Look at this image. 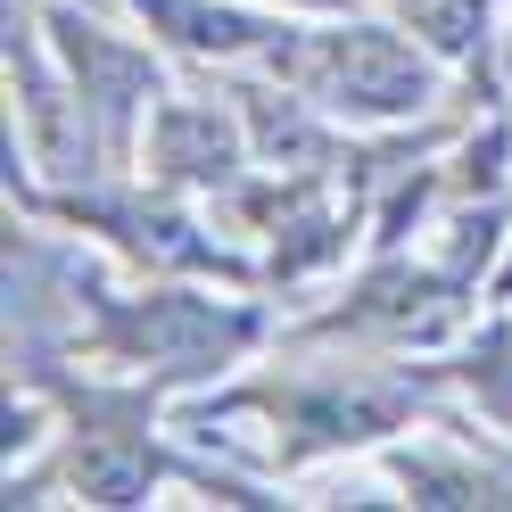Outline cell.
Returning a JSON list of instances; mask_svg holds the SVG:
<instances>
[{
	"instance_id": "cell-2",
	"label": "cell",
	"mask_w": 512,
	"mask_h": 512,
	"mask_svg": "<svg viewBox=\"0 0 512 512\" xmlns=\"http://www.w3.org/2000/svg\"><path fill=\"white\" fill-rule=\"evenodd\" d=\"M133 9L157 25L166 42H182L190 58H223V67H281V50H290V25L256 17V9H232V0H133Z\"/></svg>"
},
{
	"instance_id": "cell-7",
	"label": "cell",
	"mask_w": 512,
	"mask_h": 512,
	"mask_svg": "<svg viewBox=\"0 0 512 512\" xmlns=\"http://www.w3.org/2000/svg\"><path fill=\"white\" fill-rule=\"evenodd\" d=\"M273 9H314V17H339L347 0H273Z\"/></svg>"
},
{
	"instance_id": "cell-1",
	"label": "cell",
	"mask_w": 512,
	"mask_h": 512,
	"mask_svg": "<svg viewBox=\"0 0 512 512\" xmlns=\"http://www.w3.org/2000/svg\"><path fill=\"white\" fill-rule=\"evenodd\" d=\"M281 83H298L323 116L347 124H405L438 100V50L422 34H397V25H323V34H290L281 50Z\"/></svg>"
},
{
	"instance_id": "cell-4",
	"label": "cell",
	"mask_w": 512,
	"mask_h": 512,
	"mask_svg": "<svg viewBox=\"0 0 512 512\" xmlns=\"http://www.w3.org/2000/svg\"><path fill=\"white\" fill-rule=\"evenodd\" d=\"M455 323H463L455 281H430V273L397 265V273H380L356 306H339L323 331H380V339H422V347H430V339H446Z\"/></svg>"
},
{
	"instance_id": "cell-6",
	"label": "cell",
	"mask_w": 512,
	"mask_h": 512,
	"mask_svg": "<svg viewBox=\"0 0 512 512\" xmlns=\"http://www.w3.org/2000/svg\"><path fill=\"white\" fill-rule=\"evenodd\" d=\"M455 380L471 389V405L488 413L496 430H512V331H488V339L455 364Z\"/></svg>"
},
{
	"instance_id": "cell-3",
	"label": "cell",
	"mask_w": 512,
	"mask_h": 512,
	"mask_svg": "<svg viewBox=\"0 0 512 512\" xmlns=\"http://www.w3.org/2000/svg\"><path fill=\"white\" fill-rule=\"evenodd\" d=\"M149 157H157L174 182L232 190L240 166H248V133H240V116H232V108H215V100H174V108H157Z\"/></svg>"
},
{
	"instance_id": "cell-5",
	"label": "cell",
	"mask_w": 512,
	"mask_h": 512,
	"mask_svg": "<svg viewBox=\"0 0 512 512\" xmlns=\"http://www.w3.org/2000/svg\"><path fill=\"white\" fill-rule=\"evenodd\" d=\"M389 9H397L438 58H471L479 34H488V0H389Z\"/></svg>"
}]
</instances>
